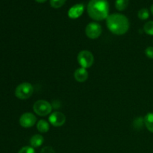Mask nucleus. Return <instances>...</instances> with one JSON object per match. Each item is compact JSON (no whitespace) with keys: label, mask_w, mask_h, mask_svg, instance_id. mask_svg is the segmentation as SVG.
Returning a JSON list of instances; mask_svg holds the SVG:
<instances>
[{"label":"nucleus","mask_w":153,"mask_h":153,"mask_svg":"<svg viewBox=\"0 0 153 153\" xmlns=\"http://www.w3.org/2000/svg\"><path fill=\"white\" fill-rule=\"evenodd\" d=\"M33 111L36 114L39 116H47L52 112V105L46 100H37L33 105Z\"/></svg>","instance_id":"4"},{"label":"nucleus","mask_w":153,"mask_h":153,"mask_svg":"<svg viewBox=\"0 0 153 153\" xmlns=\"http://www.w3.org/2000/svg\"><path fill=\"white\" fill-rule=\"evenodd\" d=\"M67 0H50V4L54 8H59L65 4Z\"/></svg>","instance_id":"17"},{"label":"nucleus","mask_w":153,"mask_h":153,"mask_svg":"<svg viewBox=\"0 0 153 153\" xmlns=\"http://www.w3.org/2000/svg\"><path fill=\"white\" fill-rule=\"evenodd\" d=\"M49 122L55 127L62 126L66 122V116L61 112H53L49 117Z\"/></svg>","instance_id":"8"},{"label":"nucleus","mask_w":153,"mask_h":153,"mask_svg":"<svg viewBox=\"0 0 153 153\" xmlns=\"http://www.w3.org/2000/svg\"><path fill=\"white\" fill-rule=\"evenodd\" d=\"M37 121V117L35 115L30 112H26L23 114L19 118V124L23 128H31L34 126Z\"/></svg>","instance_id":"7"},{"label":"nucleus","mask_w":153,"mask_h":153,"mask_svg":"<svg viewBox=\"0 0 153 153\" xmlns=\"http://www.w3.org/2000/svg\"><path fill=\"white\" fill-rule=\"evenodd\" d=\"M40 153H55V150L53 149V148L52 146H45L43 149H41V152Z\"/></svg>","instance_id":"20"},{"label":"nucleus","mask_w":153,"mask_h":153,"mask_svg":"<svg viewBox=\"0 0 153 153\" xmlns=\"http://www.w3.org/2000/svg\"><path fill=\"white\" fill-rule=\"evenodd\" d=\"M145 54L146 57L150 59H153V47L152 46H148L145 50Z\"/></svg>","instance_id":"19"},{"label":"nucleus","mask_w":153,"mask_h":153,"mask_svg":"<svg viewBox=\"0 0 153 153\" xmlns=\"http://www.w3.org/2000/svg\"><path fill=\"white\" fill-rule=\"evenodd\" d=\"M144 125L149 131L153 133V112H149L143 118Z\"/></svg>","instance_id":"12"},{"label":"nucleus","mask_w":153,"mask_h":153,"mask_svg":"<svg viewBox=\"0 0 153 153\" xmlns=\"http://www.w3.org/2000/svg\"><path fill=\"white\" fill-rule=\"evenodd\" d=\"M74 78L78 82H80V83L85 82L88 78V72L87 71L86 69L83 67L78 68L74 73Z\"/></svg>","instance_id":"10"},{"label":"nucleus","mask_w":153,"mask_h":153,"mask_svg":"<svg viewBox=\"0 0 153 153\" xmlns=\"http://www.w3.org/2000/svg\"><path fill=\"white\" fill-rule=\"evenodd\" d=\"M77 61L81 67L85 69L90 68L94 63V55L90 51L82 50L78 54Z\"/></svg>","instance_id":"5"},{"label":"nucleus","mask_w":153,"mask_h":153,"mask_svg":"<svg viewBox=\"0 0 153 153\" xmlns=\"http://www.w3.org/2000/svg\"><path fill=\"white\" fill-rule=\"evenodd\" d=\"M150 10H151V12H152V13L153 14V4L152 6H151V8H150Z\"/></svg>","instance_id":"22"},{"label":"nucleus","mask_w":153,"mask_h":153,"mask_svg":"<svg viewBox=\"0 0 153 153\" xmlns=\"http://www.w3.org/2000/svg\"><path fill=\"white\" fill-rule=\"evenodd\" d=\"M18 153H36L35 150L31 146H24L21 148Z\"/></svg>","instance_id":"18"},{"label":"nucleus","mask_w":153,"mask_h":153,"mask_svg":"<svg viewBox=\"0 0 153 153\" xmlns=\"http://www.w3.org/2000/svg\"><path fill=\"white\" fill-rule=\"evenodd\" d=\"M137 16L141 20L147 19L149 16V12L146 8H142L137 13Z\"/></svg>","instance_id":"15"},{"label":"nucleus","mask_w":153,"mask_h":153,"mask_svg":"<svg viewBox=\"0 0 153 153\" xmlns=\"http://www.w3.org/2000/svg\"><path fill=\"white\" fill-rule=\"evenodd\" d=\"M87 10L91 19L97 21L104 20L109 16V3L107 0H91Z\"/></svg>","instance_id":"2"},{"label":"nucleus","mask_w":153,"mask_h":153,"mask_svg":"<svg viewBox=\"0 0 153 153\" xmlns=\"http://www.w3.org/2000/svg\"><path fill=\"white\" fill-rule=\"evenodd\" d=\"M37 128L41 133L47 132L49 130V123L45 120H40L37 123Z\"/></svg>","instance_id":"13"},{"label":"nucleus","mask_w":153,"mask_h":153,"mask_svg":"<svg viewBox=\"0 0 153 153\" xmlns=\"http://www.w3.org/2000/svg\"><path fill=\"white\" fill-rule=\"evenodd\" d=\"M143 31L149 35H153V21H149L145 23L143 26Z\"/></svg>","instance_id":"16"},{"label":"nucleus","mask_w":153,"mask_h":153,"mask_svg":"<svg viewBox=\"0 0 153 153\" xmlns=\"http://www.w3.org/2000/svg\"><path fill=\"white\" fill-rule=\"evenodd\" d=\"M128 2H129V0H116L115 7H116L117 10L123 11L127 8Z\"/></svg>","instance_id":"14"},{"label":"nucleus","mask_w":153,"mask_h":153,"mask_svg":"<svg viewBox=\"0 0 153 153\" xmlns=\"http://www.w3.org/2000/svg\"><path fill=\"white\" fill-rule=\"evenodd\" d=\"M106 25L109 31L116 35H123L129 29L128 18L121 13H113L108 16Z\"/></svg>","instance_id":"1"},{"label":"nucleus","mask_w":153,"mask_h":153,"mask_svg":"<svg viewBox=\"0 0 153 153\" xmlns=\"http://www.w3.org/2000/svg\"><path fill=\"white\" fill-rule=\"evenodd\" d=\"M102 26L97 22H90L85 28V34L90 39H97L101 35Z\"/></svg>","instance_id":"6"},{"label":"nucleus","mask_w":153,"mask_h":153,"mask_svg":"<svg viewBox=\"0 0 153 153\" xmlns=\"http://www.w3.org/2000/svg\"><path fill=\"white\" fill-rule=\"evenodd\" d=\"M43 142H44V138L40 134H34L30 139V144L33 148L40 147Z\"/></svg>","instance_id":"11"},{"label":"nucleus","mask_w":153,"mask_h":153,"mask_svg":"<svg viewBox=\"0 0 153 153\" xmlns=\"http://www.w3.org/2000/svg\"><path fill=\"white\" fill-rule=\"evenodd\" d=\"M35 1L39 3H44L45 1H46V0H35Z\"/></svg>","instance_id":"21"},{"label":"nucleus","mask_w":153,"mask_h":153,"mask_svg":"<svg viewBox=\"0 0 153 153\" xmlns=\"http://www.w3.org/2000/svg\"><path fill=\"white\" fill-rule=\"evenodd\" d=\"M85 6L82 4H74L68 10V16L70 19H78L84 13Z\"/></svg>","instance_id":"9"},{"label":"nucleus","mask_w":153,"mask_h":153,"mask_svg":"<svg viewBox=\"0 0 153 153\" xmlns=\"http://www.w3.org/2000/svg\"><path fill=\"white\" fill-rule=\"evenodd\" d=\"M34 93V87L28 82H23L16 87L15 90V96L19 100H27L32 96Z\"/></svg>","instance_id":"3"}]
</instances>
